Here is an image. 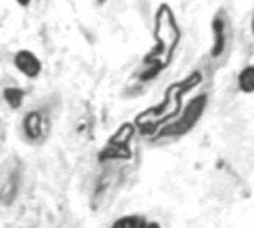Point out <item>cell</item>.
<instances>
[{"label": "cell", "mask_w": 254, "mask_h": 228, "mask_svg": "<svg viewBox=\"0 0 254 228\" xmlns=\"http://www.w3.org/2000/svg\"><path fill=\"white\" fill-rule=\"evenodd\" d=\"M181 30L178 27L175 14L168 3H162L154 17V49L145 57V64H148L153 73L165 69L180 44Z\"/></svg>", "instance_id": "obj_1"}, {"label": "cell", "mask_w": 254, "mask_h": 228, "mask_svg": "<svg viewBox=\"0 0 254 228\" xmlns=\"http://www.w3.org/2000/svg\"><path fill=\"white\" fill-rule=\"evenodd\" d=\"M206 103H208V97L205 94H200V95L194 97L187 104V107L184 109L181 118L166 129V133L168 135H175V136L178 135L180 136V135H184V133L190 132L196 126V123L200 120V117L203 115Z\"/></svg>", "instance_id": "obj_2"}, {"label": "cell", "mask_w": 254, "mask_h": 228, "mask_svg": "<svg viewBox=\"0 0 254 228\" xmlns=\"http://www.w3.org/2000/svg\"><path fill=\"white\" fill-rule=\"evenodd\" d=\"M14 66L23 76L29 79H36L42 73V61L30 49H18L14 54Z\"/></svg>", "instance_id": "obj_3"}, {"label": "cell", "mask_w": 254, "mask_h": 228, "mask_svg": "<svg viewBox=\"0 0 254 228\" xmlns=\"http://www.w3.org/2000/svg\"><path fill=\"white\" fill-rule=\"evenodd\" d=\"M212 30V46H211V57L218 58L223 55L226 49V21L221 15H215L211 23Z\"/></svg>", "instance_id": "obj_4"}, {"label": "cell", "mask_w": 254, "mask_h": 228, "mask_svg": "<svg viewBox=\"0 0 254 228\" xmlns=\"http://www.w3.org/2000/svg\"><path fill=\"white\" fill-rule=\"evenodd\" d=\"M238 88L244 94H253L254 92V64H248L239 72Z\"/></svg>", "instance_id": "obj_5"}, {"label": "cell", "mask_w": 254, "mask_h": 228, "mask_svg": "<svg viewBox=\"0 0 254 228\" xmlns=\"http://www.w3.org/2000/svg\"><path fill=\"white\" fill-rule=\"evenodd\" d=\"M42 130V118L38 112H30L24 118V132L30 139H36Z\"/></svg>", "instance_id": "obj_6"}, {"label": "cell", "mask_w": 254, "mask_h": 228, "mask_svg": "<svg viewBox=\"0 0 254 228\" xmlns=\"http://www.w3.org/2000/svg\"><path fill=\"white\" fill-rule=\"evenodd\" d=\"M3 97L6 100V103L12 107V109H18L23 103L24 98V91L15 87H9L3 91Z\"/></svg>", "instance_id": "obj_7"}, {"label": "cell", "mask_w": 254, "mask_h": 228, "mask_svg": "<svg viewBox=\"0 0 254 228\" xmlns=\"http://www.w3.org/2000/svg\"><path fill=\"white\" fill-rule=\"evenodd\" d=\"M15 3L21 8H27V6H30L32 0H15Z\"/></svg>", "instance_id": "obj_8"}, {"label": "cell", "mask_w": 254, "mask_h": 228, "mask_svg": "<svg viewBox=\"0 0 254 228\" xmlns=\"http://www.w3.org/2000/svg\"><path fill=\"white\" fill-rule=\"evenodd\" d=\"M251 32L254 35V14H253V18H251Z\"/></svg>", "instance_id": "obj_9"}]
</instances>
